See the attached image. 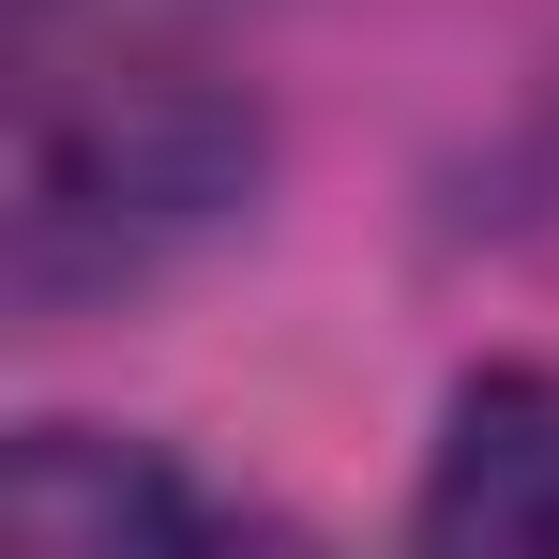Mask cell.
<instances>
[{
    "label": "cell",
    "instance_id": "obj_1",
    "mask_svg": "<svg viewBox=\"0 0 559 559\" xmlns=\"http://www.w3.org/2000/svg\"><path fill=\"white\" fill-rule=\"evenodd\" d=\"M258 167L273 121L197 46L136 31L121 0H15V197H0L15 318L167 287L197 242L258 212Z\"/></svg>",
    "mask_w": 559,
    "mask_h": 559
},
{
    "label": "cell",
    "instance_id": "obj_3",
    "mask_svg": "<svg viewBox=\"0 0 559 559\" xmlns=\"http://www.w3.org/2000/svg\"><path fill=\"white\" fill-rule=\"evenodd\" d=\"M0 530L31 559H182V545H227L242 514L167 468L152 439H106V424H31L0 454Z\"/></svg>",
    "mask_w": 559,
    "mask_h": 559
},
{
    "label": "cell",
    "instance_id": "obj_2",
    "mask_svg": "<svg viewBox=\"0 0 559 559\" xmlns=\"http://www.w3.org/2000/svg\"><path fill=\"white\" fill-rule=\"evenodd\" d=\"M408 545L454 559H545L559 545V364H468L439 439H424V499Z\"/></svg>",
    "mask_w": 559,
    "mask_h": 559
}]
</instances>
